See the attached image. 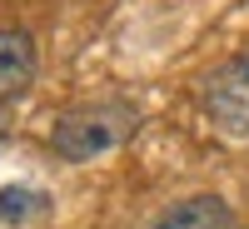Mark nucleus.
<instances>
[{"label":"nucleus","instance_id":"obj_1","mask_svg":"<svg viewBox=\"0 0 249 229\" xmlns=\"http://www.w3.org/2000/svg\"><path fill=\"white\" fill-rule=\"evenodd\" d=\"M140 130V110L130 100H95V105H80V110H65L50 130V144L60 159L70 164H90L100 155L120 150L124 140Z\"/></svg>","mask_w":249,"mask_h":229},{"label":"nucleus","instance_id":"obj_2","mask_svg":"<svg viewBox=\"0 0 249 229\" xmlns=\"http://www.w3.org/2000/svg\"><path fill=\"white\" fill-rule=\"evenodd\" d=\"M204 110H210V120L224 135H239V140L249 135V50L224 60L204 80Z\"/></svg>","mask_w":249,"mask_h":229},{"label":"nucleus","instance_id":"obj_3","mask_svg":"<svg viewBox=\"0 0 249 229\" xmlns=\"http://www.w3.org/2000/svg\"><path fill=\"white\" fill-rule=\"evenodd\" d=\"M150 229H239V219L219 194H190V199H175L170 210H160Z\"/></svg>","mask_w":249,"mask_h":229},{"label":"nucleus","instance_id":"obj_4","mask_svg":"<svg viewBox=\"0 0 249 229\" xmlns=\"http://www.w3.org/2000/svg\"><path fill=\"white\" fill-rule=\"evenodd\" d=\"M35 80V40L25 30H0V100L20 95Z\"/></svg>","mask_w":249,"mask_h":229},{"label":"nucleus","instance_id":"obj_5","mask_svg":"<svg viewBox=\"0 0 249 229\" xmlns=\"http://www.w3.org/2000/svg\"><path fill=\"white\" fill-rule=\"evenodd\" d=\"M50 199L40 190H25V184H5L0 190V224H25L30 214H45Z\"/></svg>","mask_w":249,"mask_h":229},{"label":"nucleus","instance_id":"obj_6","mask_svg":"<svg viewBox=\"0 0 249 229\" xmlns=\"http://www.w3.org/2000/svg\"><path fill=\"white\" fill-rule=\"evenodd\" d=\"M0 140H5V120H0Z\"/></svg>","mask_w":249,"mask_h":229}]
</instances>
